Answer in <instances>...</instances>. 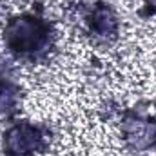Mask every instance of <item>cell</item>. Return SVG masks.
I'll return each instance as SVG.
<instances>
[{"instance_id":"cell-8","label":"cell","mask_w":156,"mask_h":156,"mask_svg":"<svg viewBox=\"0 0 156 156\" xmlns=\"http://www.w3.org/2000/svg\"><path fill=\"white\" fill-rule=\"evenodd\" d=\"M5 156H11V154H5Z\"/></svg>"},{"instance_id":"cell-3","label":"cell","mask_w":156,"mask_h":156,"mask_svg":"<svg viewBox=\"0 0 156 156\" xmlns=\"http://www.w3.org/2000/svg\"><path fill=\"white\" fill-rule=\"evenodd\" d=\"M122 136L131 153H149L156 147V116L142 111H127L122 116Z\"/></svg>"},{"instance_id":"cell-4","label":"cell","mask_w":156,"mask_h":156,"mask_svg":"<svg viewBox=\"0 0 156 156\" xmlns=\"http://www.w3.org/2000/svg\"><path fill=\"white\" fill-rule=\"evenodd\" d=\"M83 26L87 35L96 44H111L120 35V18L115 7L104 0L91 4L83 15Z\"/></svg>"},{"instance_id":"cell-7","label":"cell","mask_w":156,"mask_h":156,"mask_svg":"<svg viewBox=\"0 0 156 156\" xmlns=\"http://www.w3.org/2000/svg\"><path fill=\"white\" fill-rule=\"evenodd\" d=\"M0 18H2V7H0Z\"/></svg>"},{"instance_id":"cell-1","label":"cell","mask_w":156,"mask_h":156,"mask_svg":"<svg viewBox=\"0 0 156 156\" xmlns=\"http://www.w3.org/2000/svg\"><path fill=\"white\" fill-rule=\"evenodd\" d=\"M5 49L22 62L38 64L55 47L53 24L38 11H27L11 16L2 31Z\"/></svg>"},{"instance_id":"cell-5","label":"cell","mask_w":156,"mask_h":156,"mask_svg":"<svg viewBox=\"0 0 156 156\" xmlns=\"http://www.w3.org/2000/svg\"><path fill=\"white\" fill-rule=\"evenodd\" d=\"M22 104V89L15 82L11 67L0 60V115L7 116L18 111Z\"/></svg>"},{"instance_id":"cell-2","label":"cell","mask_w":156,"mask_h":156,"mask_svg":"<svg viewBox=\"0 0 156 156\" xmlns=\"http://www.w3.org/2000/svg\"><path fill=\"white\" fill-rule=\"evenodd\" d=\"M49 145L47 127L35 122H16L4 133V151L11 156H33Z\"/></svg>"},{"instance_id":"cell-6","label":"cell","mask_w":156,"mask_h":156,"mask_svg":"<svg viewBox=\"0 0 156 156\" xmlns=\"http://www.w3.org/2000/svg\"><path fill=\"white\" fill-rule=\"evenodd\" d=\"M144 13L145 15H156V0H145Z\"/></svg>"}]
</instances>
